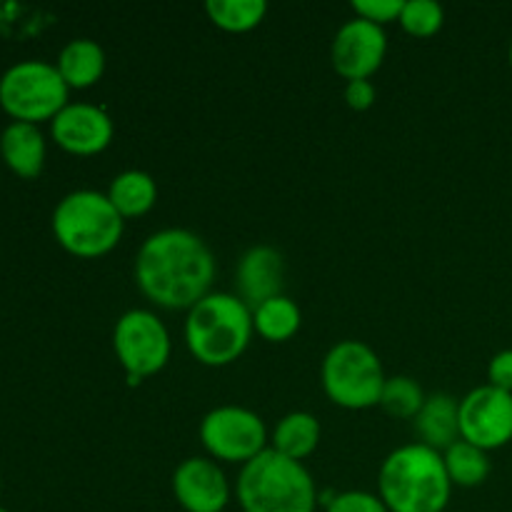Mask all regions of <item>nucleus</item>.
<instances>
[{
	"label": "nucleus",
	"instance_id": "nucleus-1",
	"mask_svg": "<svg viewBox=\"0 0 512 512\" xmlns=\"http://www.w3.org/2000/svg\"><path fill=\"white\" fill-rule=\"evenodd\" d=\"M135 285L163 310H190L213 293L215 255L198 233L163 228L148 235L135 253Z\"/></svg>",
	"mask_w": 512,
	"mask_h": 512
},
{
	"label": "nucleus",
	"instance_id": "nucleus-2",
	"mask_svg": "<svg viewBox=\"0 0 512 512\" xmlns=\"http://www.w3.org/2000/svg\"><path fill=\"white\" fill-rule=\"evenodd\" d=\"M378 495L390 512H445L453 483L443 453L423 443L395 448L378 470Z\"/></svg>",
	"mask_w": 512,
	"mask_h": 512
},
{
	"label": "nucleus",
	"instance_id": "nucleus-3",
	"mask_svg": "<svg viewBox=\"0 0 512 512\" xmlns=\"http://www.w3.org/2000/svg\"><path fill=\"white\" fill-rule=\"evenodd\" d=\"M183 333L200 365L225 368L243 358L253 340V310L233 293H208L188 310Z\"/></svg>",
	"mask_w": 512,
	"mask_h": 512
},
{
	"label": "nucleus",
	"instance_id": "nucleus-4",
	"mask_svg": "<svg viewBox=\"0 0 512 512\" xmlns=\"http://www.w3.org/2000/svg\"><path fill=\"white\" fill-rule=\"evenodd\" d=\"M235 498L243 512H315L320 503L310 470L273 448L240 468Z\"/></svg>",
	"mask_w": 512,
	"mask_h": 512
},
{
	"label": "nucleus",
	"instance_id": "nucleus-5",
	"mask_svg": "<svg viewBox=\"0 0 512 512\" xmlns=\"http://www.w3.org/2000/svg\"><path fill=\"white\" fill-rule=\"evenodd\" d=\"M53 235L65 253L75 258H103L118 248L125 220L100 190H73L53 210Z\"/></svg>",
	"mask_w": 512,
	"mask_h": 512
},
{
	"label": "nucleus",
	"instance_id": "nucleus-6",
	"mask_svg": "<svg viewBox=\"0 0 512 512\" xmlns=\"http://www.w3.org/2000/svg\"><path fill=\"white\" fill-rule=\"evenodd\" d=\"M383 363L363 340H340L325 353L320 383L333 405L345 410H368L380 405L385 388Z\"/></svg>",
	"mask_w": 512,
	"mask_h": 512
},
{
	"label": "nucleus",
	"instance_id": "nucleus-7",
	"mask_svg": "<svg viewBox=\"0 0 512 512\" xmlns=\"http://www.w3.org/2000/svg\"><path fill=\"white\" fill-rule=\"evenodd\" d=\"M68 95L63 75L48 60H18L0 75V108L20 123H50L70 103Z\"/></svg>",
	"mask_w": 512,
	"mask_h": 512
},
{
	"label": "nucleus",
	"instance_id": "nucleus-8",
	"mask_svg": "<svg viewBox=\"0 0 512 512\" xmlns=\"http://www.w3.org/2000/svg\"><path fill=\"white\" fill-rule=\"evenodd\" d=\"M113 350L130 385L143 383L168 365L170 333L163 320L145 308L125 310L113 328Z\"/></svg>",
	"mask_w": 512,
	"mask_h": 512
},
{
	"label": "nucleus",
	"instance_id": "nucleus-9",
	"mask_svg": "<svg viewBox=\"0 0 512 512\" xmlns=\"http://www.w3.org/2000/svg\"><path fill=\"white\" fill-rule=\"evenodd\" d=\"M200 443L215 463H238L243 468L270 448V435L255 410L218 405L200 420Z\"/></svg>",
	"mask_w": 512,
	"mask_h": 512
},
{
	"label": "nucleus",
	"instance_id": "nucleus-10",
	"mask_svg": "<svg viewBox=\"0 0 512 512\" xmlns=\"http://www.w3.org/2000/svg\"><path fill=\"white\" fill-rule=\"evenodd\" d=\"M460 440L478 445L485 453L505 448L512 440V393L480 385L470 390L458 405Z\"/></svg>",
	"mask_w": 512,
	"mask_h": 512
},
{
	"label": "nucleus",
	"instance_id": "nucleus-11",
	"mask_svg": "<svg viewBox=\"0 0 512 512\" xmlns=\"http://www.w3.org/2000/svg\"><path fill=\"white\" fill-rule=\"evenodd\" d=\"M388 55V35L385 28L363 20L355 15L353 20L343 23L335 33L330 45V60L340 78L370 80L383 65Z\"/></svg>",
	"mask_w": 512,
	"mask_h": 512
},
{
	"label": "nucleus",
	"instance_id": "nucleus-12",
	"mask_svg": "<svg viewBox=\"0 0 512 512\" xmlns=\"http://www.w3.org/2000/svg\"><path fill=\"white\" fill-rule=\"evenodd\" d=\"M170 488L175 503L185 512H225L233 498L225 470L213 458L203 455L185 458L175 468Z\"/></svg>",
	"mask_w": 512,
	"mask_h": 512
},
{
	"label": "nucleus",
	"instance_id": "nucleus-13",
	"mask_svg": "<svg viewBox=\"0 0 512 512\" xmlns=\"http://www.w3.org/2000/svg\"><path fill=\"white\" fill-rule=\"evenodd\" d=\"M50 135L70 155H98L113 143L115 125L108 110L93 103H68L53 120Z\"/></svg>",
	"mask_w": 512,
	"mask_h": 512
},
{
	"label": "nucleus",
	"instance_id": "nucleus-14",
	"mask_svg": "<svg viewBox=\"0 0 512 512\" xmlns=\"http://www.w3.org/2000/svg\"><path fill=\"white\" fill-rule=\"evenodd\" d=\"M285 258L273 245H253L245 250L235 268V288L238 298L248 305L250 310L258 308L260 303L283 295L285 288Z\"/></svg>",
	"mask_w": 512,
	"mask_h": 512
},
{
	"label": "nucleus",
	"instance_id": "nucleus-15",
	"mask_svg": "<svg viewBox=\"0 0 512 512\" xmlns=\"http://www.w3.org/2000/svg\"><path fill=\"white\" fill-rule=\"evenodd\" d=\"M45 155L48 145L40 125L13 120L0 133V158L20 178H38L45 168Z\"/></svg>",
	"mask_w": 512,
	"mask_h": 512
},
{
	"label": "nucleus",
	"instance_id": "nucleus-16",
	"mask_svg": "<svg viewBox=\"0 0 512 512\" xmlns=\"http://www.w3.org/2000/svg\"><path fill=\"white\" fill-rule=\"evenodd\" d=\"M458 405L448 393H433L425 398L423 408L415 415L413 428L418 433V443L428 445V448L445 453L453 443L460 440V420H458Z\"/></svg>",
	"mask_w": 512,
	"mask_h": 512
},
{
	"label": "nucleus",
	"instance_id": "nucleus-17",
	"mask_svg": "<svg viewBox=\"0 0 512 512\" xmlns=\"http://www.w3.org/2000/svg\"><path fill=\"white\" fill-rule=\"evenodd\" d=\"M105 63H108L105 60V50L95 40L75 38L63 45L58 60H55V68L63 75L65 85L70 90H85L93 88L103 78Z\"/></svg>",
	"mask_w": 512,
	"mask_h": 512
},
{
	"label": "nucleus",
	"instance_id": "nucleus-18",
	"mask_svg": "<svg viewBox=\"0 0 512 512\" xmlns=\"http://www.w3.org/2000/svg\"><path fill=\"white\" fill-rule=\"evenodd\" d=\"M108 200L123 215V220L143 218L158 203V183L150 173L138 168L123 170L108 185Z\"/></svg>",
	"mask_w": 512,
	"mask_h": 512
},
{
	"label": "nucleus",
	"instance_id": "nucleus-19",
	"mask_svg": "<svg viewBox=\"0 0 512 512\" xmlns=\"http://www.w3.org/2000/svg\"><path fill=\"white\" fill-rule=\"evenodd\" d=\"M320 445V423L308 410H293L283 415L270 435V448L290 460L303 463L305 458L318 450Z\"/></svg>",
	"mask_w": 512,
	"mask_h": 512
},
{
	"label": "nucleus",
	"instance_id": "nucleus-20",
	"mask_svg": "<svg viewBox=\"0 0 512 512\" xmlns=\"http://www.w3.org/2000/svg\"><path fill=\"white\" fill-rule=\"evenodd\" d=\"M303 325V313H300L298 303L288 295H278L258 308H253V328L268 343H288Z\"/></svg>",
	"mask_w": 512,
	"mask_h": 512
},
{
	"label": "nucleus",
	"instance_id": "nucleus-21",
	"mask_svg": "<svg viewBox=\"0 0 512 512\" xmlns=\"http://www.w3.org/2000/svg\"><path fill=\"white\" fill-rule=\"evenodd\" d=\"M445 470H448V478L453 483V488H478L488 480L490 470V455L485 453L478 445H470L468 440H458V443L450 445L443 453Z\"/></svg>",
	"mask_w": 512,
	"mask_h": 512
},
{
	"label": "nucleus",
	"instance_id": "nucleus-22",
	"mask_svg": "<svg viewBox=\"0 0 512 512\" xmlns=\"http://www.w3.org/2000/svg\"><path fill=\"white\" fill-rule=\"evenodd\" d=\"M210 23L225 33H248L258 28L268 15L265 0H208L205 3Z\"/></svg>",
	"mask_w": 512,
	"mask_h": 512
},
{
	"label": "nucleus",
	"instance_id": "nucleus-23",
	"mask_svg": "<svg viewBox=\"0 0 512 512\" xmlns=\"http://www.w3.org/2000/svg\"><path fill=\"white\" fill-rule=\"evenodd\" d=\"M425 398L423 388L418 385V380H413L410 375H393V378L385 380L383 395H380V408L395 420H415V415L423 408Z\"/></svg>",
	"mask_w": 512,
	"mask_h": 512
},
{
	"label": "nucleus",
	"instance_id": "nucleus-24",
	"mask_svg": "<svg viewBox=\"0 0 512 512\" xmlns=\"http://www.w3.org/2000/svg\"><path fill=\"white\" fill-rule=\"evenodd\" d=\"M398 23L413 38H433L443 28L445 10L435 0H405Z\"/></svg>",
	"mask_w": 512,
	"mask_h": 512
},
{
	"label": "nucleus",
	"instance_id": "nucleus-25",
	"mask_svg": "<svg viewBox=\"0 0 512 512\" xmlns=\"http://www.w3.org/2000/svg\"><path fill=\"white\" fill-rule=\"evenodd\" d=\"M325 512H390L378 493L370 490H343L320 498Z\"/></svg>",
	"mask_w": 512,
	"mask_h": 512
},
{
	"label": "nucleus",
	"instance_id": "nucleus-26",
	"mask_svg": "<svg viewBox=\"0 0 512 512\" xmlns=\"http://www.w3.org/2000/svg\"><path fill=\"white\" fill-rule=\"evenodd\" d=\"M405 0H353L350 8L355 10V15L363 20H370V23L385 28L388 23H395L400 20V13H403Z\"/></svg>",
	"mask_w": 512,
	"mask_h": 512
},
{
	"label": "nucleus",
	"instance_id": "nucleus-27",
	"mask_svg": "<svg viewBox=\"0 0 512 512\" xmlns=\"http://www.w3.org/2000/svg\"><path fill=\"white\" fill-rule=\"evenodd\" d=\"M345 103H348L350 110H370L375 105V98H378V90H375L373 80H350L345 83V93H343Z\"/></svg>",
	"mask_w": 512,
	"mask_h": 512
},
{
	"label": "nucleus",
	"instance_id": "nucleus-28",
	"mask_svg": "<svg viewBox=\"0 0 512 512\" xmlns=\"http://www.w3.org/2000/svg\"><path fill=\"white\" fill-rule=\"evenodd\" d=\"M488 385L512 393V350H500L488 363Z\"/></svg>",
	"mask_w": 512,
	"mask_h": 512
},
{
	"label": "nucleus",
	"instance_id": "nucleus-29",
	"mask_svg": "<svg viewBox=\"0 0 512 512\" xmlns=\"http://www.w3.org/2000/svg\"><path fill=\"white\" fill-rule=\"evenodd\" d=\"M508 60H510V68H512V40H510V48H508Z\"/></svg>",
	"mask_w": 512,
	"mask_h": 512
},
{
	"label": "nucleus",
	"instance_id": "nucleus-30",
	"mask_svg": "<svg viewBox=\"0 0 512 512\" xmlns=\"http://www.w3.org/2000/svg\"><path fill=\"white\" fill-rule=\"evenodd\" d=\"M0 512H10V510H5V508H0Z\"/></svg>",
	"mask_w": 512,
	"mask_h": 512
}]
</instances>
